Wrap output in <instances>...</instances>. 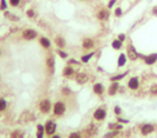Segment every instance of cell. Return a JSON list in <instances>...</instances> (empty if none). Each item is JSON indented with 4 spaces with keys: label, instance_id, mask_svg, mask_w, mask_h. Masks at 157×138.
Listing matches in <instances>:
<instances>
[{
    "label": "cell",
    "instance_id": "obj_1",
    "mask_svg": "<svg viewBox=\"0 0 157 138\" xmlns=\"http://www.w3.org/2000/svg\"><path fill=\"white\" fill-rule=\"evenodd\" d=\"M66 109H68V107H66L65 102L56 101L53 103V107H52V113H53V116H56V117H61V116H64L66 113Z\"/></svg>",
    "mask_w": 157,
    "mask_h": 138
},
{
    "label": "cell",
    "instance_id": "obj_2",
    "mask_svg": "<svg viewBox=\"0 0 157 138\" xmlns=\"http://www.w3.org/2000/svg\"><path fill=\"white\" fill-rule=\"evenodd\" d=\"M21 38L26 42H31V41L36 39V38H39V34H38V31L35 29L27 27V29H24L21 31Z\"/></svg>",
    "mask_w": 157,
    "mask_h": 138
},
{
    "label": "cell",
    "instance_id": "obj_3",
    "mask_svg": "<svg viewBox=\"0 0 157 138\" xmlns=\"http://www.w3.org/2000/svg\"><path fill=\"white\" fill-rule=\"evenodd\" d=\"M52 107H53V103L49 101L48 98L42 99V101L39 102V104H38L39 111H40V113H43V115H48L49 112H52Z\"/></svg>",
    "mask_w": 157,
    "mask_h": 138
},
{
    "label": "cell",
    "instance_id": "obj_4",
    "mask_svg": "<svg viewBox=\"0 0 157 138\" xmlns=\"http://www.w3.org/2000/svg\"><path fill=\"white\" fill-rule=\"evenodd\" d=\"M44 132H46V136H48V137L56 134V132H57V123L52 119L47 120L46 123H44Z\"/></svg>",
    "mask_w": 157,
    "mask_h": 138
},
{
    "label": "cell",
    "instance_id": "obj_5",
    "mask_svg": "<svg viewBox=\"0 0 157 138\" xmlns=\"http://www.w3.org/2000/svg\"><path fill=\"white\" fill-rule=\"evenodd\" d=\"M46 69L48 72L49 76L55 74L56 70V59H55V53H49L46 57Z\"/></svg>",
    "mask_w": 157,
    "mask_h": 138
},
{
    "label": "cell",
    "instance_id": "obj_6",
    "mask_svg": "<svg viewBox=\"0 0 157 138\" xmlns=\"http://www.w3.org/2000/svg\"><path fill=\"white\" fill-rule=\"evenodd\" d=\"M126 55H127V59L130 60V61H136V60L139 59V52L136 51V48L134 47L132 43L127 45V47H126Z\"/></svg>",
    "mask_w": 157,
    "mask_h": 138
},
{
    "label": "cell",
    "instance_id": "obj_7",
    "mask_svg": "<svg viewBox=\"0 0 157 138\" xmlns=\"http://www.w3.org/2000/svg\"><path fill=\"white\" fill-rule=\"evenodd\" d=\"M106 115H108L106 109L104 107H99V108H96L94 111L92 117H94V120H96V121H104L106 119Z\"/></svg>",
    "mask_w": 157,
    "mask_h": 138
},
{
    "label": "cell",
    "instance_id": "obj_8",
    "mask_svg": "<svg viewBox=\"0 0 157 138\" xmlns=\"http://www.w3.org/2000/svg\"><path fill=\"white\" fill-rule=\"evenodd\" d=\"M38 42H39V46H40L43 49H51V47H52V41L49 39L48 37H46V35H40L38 38Z\"/></svg>",
    "mask_w": 157,
    "mask_h": 138
},
{
    "label": "cell",
    "instance_id": "obj_9",
    "mask_svg": "<svg viewBox=\"0 0 157 138\" xmlns=\"http://www.w3.org/2000/svg\"><path fill=\"white\" fill-rule=\"evenodd\" d=\"M127 87L130 90H132V91H135V90H138L139 87H140V80H139V77H130L128 78V81H127Z\"/></svg>",
    "mask_w": 157,
    "mask_h": 138
},
{
    "label": "cell",
    "instance_id": "obj_10",
    "mask_svg": "<svg viewBox=\"0 0 157 138\" xmlns=\"http://www.w3.org/2000/svg\"><path fill=\"white\" fill-rule=\"evenodd\" d=\"M75 74H77L75 69H74V67H71V65L66 64L63 68V77L64 78H73V77H75Z\"/></svg>",
    "mask_w": 157,
    "mask_h": 138
},
{
    "label": "cell",
    "instance_id": "obj_11",
    "mask_svg": "<svg viewBox=\"0 0 157 138\" xmlns=\"http://www.w3.org/2000/svg\"><path fill=\"white\" fill-rule=\"evenodd\" d=\"M109 9L108 8H101V9H99L98 10V13H96V18L99 21H101V22H104V21H108L109 20Z\"/></svg>",
    "mask_w": 157,
    "mask_h": 138
},
{
    "label": "cell",
    "instance_id": "obj_12",
    "mask_svg": "<svg viewBox=\"0 0 157 138\" xmlns=\"http://www.w3.org/2000/svg\"><path fill=\"white\" fill-rule=\"evenodd\" d=\"M82 48L85 51H92L95 48V41L92 38H83L82 41Z\"/></svg>",
    "mask_w": 157,
    "mask_h": 138
},
{
    "label": "cell",
    "instance_id": "obj_13",
    "mask_svg": "<svg viewBox=\"0 0 157 138\" xmlns=\"http://www.w3.org/2000/svg\"><path fill=\"white\" fill-rule=\"evenodd\" d=\"M143 61H144L145 65H153V64H156L157 63V52H152V53L144 55Z\"/></svg>",
    "mask_w": 157,
    "mask_h": 138
},
{
    "label": "cell",
    "instance_id": "obj_14",
    "mask_svg": "<svg viewBox=\"0 0 157 138\" xmlns=\"http://www.w3.org/2000/svg\"><path fill=\"white\" fill-rule=\"evenodd\" d=\"M155 132V125L153 124H143L140 126V133L142 136H149L151 133H153Z\"/></svg>",
    "mask_w": 157,
    "mask_h": 138
},
{
    "label": "cell",
    "instance_id": "obj_15",
    "mask_svg": "<svg viewBox=\"0 0 157 138\" xmlns=\"http://www.w3.org/2000/svg\"><path fill=\"white\" fill-rule=\"evenodd\" d=\"M53 42H55V46L57 47L59 49H65V47H66V39L63 35H56Z\"/></svg>",
    "mask_w": 157,
    "mask_h": 138
},
{
    "label": "cell",
    "instance_id": "obj_16",
    "mask_svg": "<svg viewBox=\"0 0 157 138\" xmlns=\"http://www.w3.org/2000/svg\"><path fill=\"white\" fill-rule=\"evenodd\" d=\"M120 90V82H110V85L108 86V90H106V93H108L109 97H114L117 93H118Z\"/></svg>",
    "mask_w": 157,
    "mask_h": 138
},
{
    "label": "cell",
    "instance_id": "obj_17",
    "mask_svg": "<svg viewBox=\"0 0 157 138\" xmlns=\"http://www.w3.org/2000/svg\"><path fill=\"white\" fill-rule=\"evenodd\" d=\"M92 91H94V94H96L98 97H101L105 93V86L101 82H96V84H94V86H92Z\"/></svg>",
    "mask_w": 157,
    "mask_h": 138
},
{
    "label": "cell",
    "instance_id": "obj_18",
    "mask_svg": "<svg viewBox=\"0 0 157 138\" xmlns=\"http://www.w3.org/2000/svg\"><path fill=\"white\" fill-rule=\"evenodd\" d=\"M88 78H90V77L86 73H77L75 77H74V80H75V82H77L78 85H85V84H87Z\"/></svg>",
    "mask_w": 157,
    "mask_h": 138
},
{
    "label": "cell",
    "instance_id": "obj_19",
    "mask_svg": "<svg viewBox=\"0 0 157 138\" xmlns=\"http://www.w3.org/2000/svg\"><path fill=\"white\" fill-rule=\"evenodd\" d=\"M127 55L125 52H122L118 55V59H117V67L118 68H122V67H125L126 63H127Z\"/></svg>",
    "mask_w": 157,
    "mask_h": 138
},
{
    "label": "cell",
    "instance_id": "obj_20",
    "mask_svg": "<svg viewBox=\"0 0 157 138\" xmlns=\"http://www.w3.org/2000/svg\"><path fill=\"white\" fill-rule=\"evenodd\" d=\"M94 56H95V51H90V52H87L85 55H82L81 56V63L82 64H87V63H90V60H91Z\"/></svg>",
    "mask_w": 157,
    "mask_h": 138
},
{
    "label": "cell",
    "instance_id": "obj_21",
    "mask_svg": "<svg viewBox=\"0 0 157 138\" xmlns=\"http://www.w3.org/2000/svg\"><path fill=\"white\" fill-rule=\"evenodd\" d=\"M128 74V70H126V72H123V73H118V74H116V76H112L110 77V82H120L121 80H123L125 77Z\"/></svg>",
    "mask_w": 157,
    "mask_h": 138
},
{
    "label": "cell",
    "instance_id": "obj_22",
    "mask_svg": "<svg viewBox=\"0 0 157 138\" xmlns=\"http://www.w3.org/2000/svg\"><path fill=\"white\" fill-rule=\"evenodd\" d=\"M4 17L7 18V20H9V21H14V22H18L20 21V17L17 14H13V13H10L9 10H5L4 12Z\"/></svg>",
    "mask_w": 157,
    "mask_h": 138
},
{
    "label": "cell",
    "instance_id": "obj_23",
    "mask_svg": "<svg viewBox=\"0 0 157 138\" xmlns=\"http://www.w3.org/2000/svg\"><path fill=\"white\" fill-rule=\"evenodd\" d=\"M46 136V132H44V125L43 124H38L36 125V134L35 138H44Z\"/></svg>",
    "mask_w": 157,
    "mask_h": 138
},
{
    "label": "cell",
    "instance_id": "obj_24",
    "mask_svg": "<svg viewBox=\"0 0 157 138\" xmlns=\"http://www.w3.org/2000/svg\"><path fill=\"white\" fill-rule=\"evenodd\" d=\"M110 46H112V48H113V49H116V51H121V49L123 48V43H122L121 41H118V39H117V38H116V39L112 41Z\"/></svg>",
    "mask_w": 157,
    "mask_h": 138
},
{
    "label": "cell",
    "instance_id": "obj_25",
    "mask_svg": "<svg viewBox=\"0 0 157 138\" xmlns=\"http://www.w3.org/2000/svg\"><path fill=\"white\" fill-rule=\"evenodd\" d=\"M25 137V132L21 129H14L10 133V138H24Z\"/></svg>",
    "mask_w": 157,
    "mask_h": 138
},
{
    "label": "cell",
    "instance_id": "obj_26",
    "mask_svg": "<svg viewBox=\"0 0 157 138\" xmlns=\"http://www.w3.org/2000/svg\"><path fill=\"white\" fill-rule=\"evenodd\" d=\"M26 17L30 18V20L36 18V10H35L34 8H29V9L26 10Z\"/></svg>",
    "mask_w": 157,
    "mask_h": 138
},
{
    "label": "cell",
    "instance_id": "obj_27",
    "mask_svg": "<svg viewBox=\"0 0 157 138\" xmlns=\"http://www.w3.org/2000/svg\"><path fill=\"white\" fill-rule=\"evenodd\" d=\"M108 128H109V130H121L123 128V125L120 123H110L108 125Z\"/></svg>",
    "mask_w": 157,
    "mask_h": 138
},
{
    "label": "cell",
    "instance_id": "obj_28",
    "mask_svg": "<svg viewBox=\"0 0 157 138\" xmlns=\"http://www.w3.org/2000/svg\"><path fill=\"white\" fill-rule=\"evenodd\" d=\"M8 108V102L5 101L4 98H0V113L2 112H5Z\"/></svg>",
    "mask_w": 157,
    "mask_h": 138
},
{
    "label": "cell",
    "instance_id": "obj_29",
    "mask_svg": "<svg viewBox=\"0 0 157 138\" xmlns=\"http://www.w3.org/2000/svg\"><path fill=\"white\" fill-rule=\"evenodd\" d=\"M56 53L59 55V56L61 57V59H64V60H68L69 59V53L65 51V49H59L57 48V51H56Z\"/></svg>",
    "mask_w": 157,
    "mask_h": 138
},
{
    "label": "cell",
    "instance_id": "obj_30",
    "mask_svg": "<svg viewBox=\"0 0 157 138\" xmlns=\"http://www.w3.org/2000/svg\"><path fill=\"white\" fill-rule=\"evenodd\" d=\"M8 8H9L8 0H0V10L5 12V10H8Z\"/></svg>",
    "mask_w": 157,
    "mask_h": 138
},
{
    "label": "cell",
    "instance_id": "obj_31",
    "mask_svg": "<svg viewBox=\"0 0 157 138\" xmlns=\"http://www.w3.org/2000/svg\"><path fill=\"white\" fill-rule=\"evenodd\" d=\"M8 3H9V7H12V8H18L21 3H22V0H8Z\"/></svg>",
    "mask_w": 157,
    "mask_h": 138
},
{
    "label": "cell",
    "instance_id": "obj_32",
    "mask_svg": "<svg viewBox=\"0 0 157 138\" xmlns=\"http://www.w3.org/2000/svg\"><path fill=\"white\" fill-rule=\"evenodd\" d=\"M81 60H77V59H68V65H71V67H78V65H81Z\"/></svg>",
    "mask_w": 157,
    "mask_h": 138
},
{
    "label": "cell",
    "instance_id": "obj_33",
    "mask_svg": "<svg viewBox=\"0 0 157 138\" xmlns=\"http://www.w3.org/2000/svg\"><path fill=\"white\" fill-rule=\"evenodd\" d=\"M116 136H118V130H110L104 136V138H114Z\"/></svg>",
    "mask_w": 157,
    "mask_h": 138
},
{
    "label": "cell",
    "instance_id": "obj_34",
    "mask_svg": "<svg viewBox=\"0 0 157 138\" xmlns=\"http://www.w3.org/2000/svg\"><path fill=\"white\" fill-rule=\"evenodd\" d=\"M122 14H123V10L121 7H116L114 8V16L116 17H122Z\"/></svg>",
    "mask_w": 157,
    "mask_h": 138
},
{
    "label": "cell",
    "instance_id": "obj_35",
    "mask_svg": "<svg viewBox=\"0 0 157 138\" xmlns=\"http://www.w3.org/2000/svg\"><path fill=\"white\" fill-rule=\"evenodd\" d=\"M68 138H82V133L81 132H71L68 136Z\"/></svg>",
    "mask_w": 157,
    "mask_h": 138
},
{
    "label": "cell",
    "instance_id": "obj_36",
    "mask_svg": "<svg viewBox=\"0 0 157 138\" xmlns=\"http://www.w3.org/2000/svg\"><path fill=\"white\" fill-rule=\"evenodd\" d=\"M149 94H152V95H157V84H155V85L151 86Z\"/></svg>",
    "mask_w": 157,
    "mask_h": 138
},
{
    "label": "cell",
    "instance_id": "obj_37",
    "mask_svg": "<svg viewBox=\"0 0 157 138\" xmlns=\"http://www.w3.org/2000/svg\"><path fill=\"white\" fill-rule=\"evenodd\" d=\"M126 34H123V33H120V34L118 35H117V39H118V41H121L122 43H125V41H126Z\"/></svg>",
    "mask_w": 157,
    "mask_h": 138
},
{
    "label": "cell",
    "instance_id": "obj_38",
    "mask_svg": "<svg viewBox=\"0 0 157 138\" xmlns=\"http://www.w3.org/2000/svg\"><path fill=\"white\" fill-rule=\"evenodd\" d=\"M116 3H117V0H109L108 2V5H106V8L108 9H112L116 5Z\"/></svg>",
    "mask_w": 157,
    "mask_h": 138
},
{
    "label": "cell",
    "instance_id": "obj_39",
    "mask_svg": "<svg viewBox=\"0 0 157 138\" xmlns=\"http://www.w3.org/2000/svg\"><path fill=\"white\" fill-rule=\"evenodd\" d=\"M117 121H118L120 124H127V123H128V120L122 119V117H120V116H117Z\"/></svg>",
    "mask_w": 157,
    "mask_h": 138
},
{
    "label": "cell",
    "instance_id": "obj_40",
    "mask_svg": "<svg viewBox=\"0 0 157 138\" xmlns=\"http://www.w3.org/2000/svg\"><path fill=\"white\" fill-rule=\"evenodd\" d=\"M114 113H116L117 116H120V115L122 113V109H121L120 106H116V107H114Z\"/></svg>",
    "mask_w": 157,
    "mask_h": 138
},
{
    "label": "cell",
    "instance_id": "obj_41",
    "mask_svg": "<svg viewBox=\"0 0 157 138\" xmlns=\"http://www.w3.org/2000/svg\"><path fill=\"white\" fill-rule=\"evenodd\" d=\"M61 93H63L64 95H69L71 91H70V89H68V87H63V89H61Z\"/></svg>",
    "mask_w": 157,
    "mask_h": 138
},
{
    "label": "cell",
    "instance_id": "obj_42",
    "mask_svg": "<svg viewBox=\"0 0 157 138\" xmlns=\"http://www.w3.org/2000/svg\"><path fill=\"white\" fill-rule=\"evenodd\" d=\"M152 14L153 16H157V5H155V7L152 8Z\"/></svg>",
    "mask_w": 157,
    "mask_h": 138
},
{
    "label": "cell",
    "instance_id": "obj_43",
    "mask_svg": "<svg viewBox=\"0 0 157 138\" xmlns=\"http://www.w3.org/2000/svg\"><path fill=\"white\" fill-rule=\"evenodd\" d=\"M49 138H63V137H61L60 134H53V136H51Z\"/></svg>",
    "mask_w": 157,
    "mask_h": 138
},
{
    "label": "cell",
    "instance_id": "obj_44",
    "mask_svg": "<svg viewBox=\"0 0 157 138\" xmlns=\"http://www.w3.org/2000/svg\"><path fill=\"white\" fill-rule=\"evenodd\" d=\"M2 55H3V53H2V49H0V57H2Z\"/></svg>",
    "mask_w": 157,
    "mask_h": 138
},
{
    "label": "cell",
    "instance_id": "obj_45",
    "mask_svg": "<svg viewBox=\"0 0 157 138\" xmlns=\"http://www.w3.org/2000/svg\"><path fill=\"white\" fill-rule=\"evenodd\" d=\"M79 2H88V0H79Z\"/></svg>",
    "mask_w": 157,
    "mask_h": 138
}]
</instances>
